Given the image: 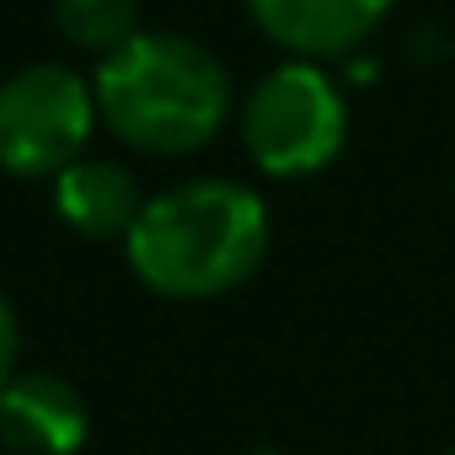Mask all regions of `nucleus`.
Listing matches in <instances>:
<instances>
[{"label":"nucleus","instance_id":"1","mask_svg":"<svg viewBox=\"0 0 455 455\" xmlns=\"http://www.w3.org/2000/svg\"><path fill=\"white\" fill-rule=\"evenodd\" d=\"M124 247L129 268L156 295L214 300L258 274L268 252V209L242 182H182L161 198H145Z\"/></svg>","mask_w":455,"mask_h":455},{"label":"nucleus","instance_id":"2","mask_svg":"<svg viewBox=\"0 0 455 455\" xmlns=\"http://www.w3.org/2000/svg\"><path fill=\"white\" fill-rule=\"evenodd\" d=\"M92 92L102 124L124 145L150 156H182L209 145L231 113L225 65L193 38L172 33H134L97 65Z\"/></svg>","mask_w":455,"mask_h":455},{"label":"nucleus","instance_id":"3","mask_svg":"<svg viewBox=\"0 0 455 455\" xmlns=\"http://www.w3.org/2000/svg\"><path fill=\"white\" fill-rule=\"evenodd\" d=\"M343 134H348L343 92L311 60L268 70L242 108V140L268 177H311L332 166Z\"/></svg>","mask_w":455,"mask_h":455},{"label":"nucleus","instance_id":"4","mask_svg":"<svg viewBox=\"0 0 455 455\" xmlns=\"http://www.w3.org/2000/svg\"><path fill=\"white\" fill-rule=\"evenodd\" d=\"M97 124V92L65 65H28L0 81V166L17 177H60L81 161Z\"/></svg>","mask_w":455,"mask_h":455},{"label":"nucleus","instance_id":"5","mask_svg":"<svg viewBox=\"0 0 455 455\" xmlns=\"http://www.w3.org/2000/svg\"><path fill=\"white\" fill-rule=\"evenodd\" d=\"M0 444L12 455H76L86 444V402L70 380L28 370L0 391Z\"/></svg>","mask_w":455,"mask_h":455},{"label":"nucleus","instance_id":"6","mask_svg":"<svg viewBox=\"0 0 455 455\" xmlns=\"http://www.w3.org/2000/svg\"><path fill=\"white\" fill-rule=\"evenodd\" d=\"M263 38L300 60H332L359 49L391 12V0H247Z\"/></svg>","mask_w":455,"mask_h":455},{"label":"nucleus","instance_id":"7","mask_svg":"<svg viewBox=\"0 0 455 455\" xmlns=\"http://www.w3.org/2000/svg\"><path fill=\"white\" fill-rule=\"evenodd\" d=\"M140 209H145L140 182L118 161H70L54 177V214L86 242L129 236Z\"/></svg>","mask_w":455,"mask_h":455},{"label":"nucleus","instance_id":"8","mask_svg":"<svg viewBox=\"0 0 455 455\" xmlns=\"http://www.w3.org/2000/svg\"><path fill=\"white\" fill-rule=\"evenodd\" d=\"M54 22L76 49H92L108 60L134 38L140 0H54Z\"/></svg>","mask_w":455,"mask_h":455},{"label":"nucleus","instance_id":"9","mask_svg":"<svg viewBox=\"0 0 455 455\" xmlns=\"http://www.w3.org/2000/svg\"><path fill=\"white\" fill-rule=\"evenodd\" d=\"M17 311H12V300L0 295V391H6V380L17 375Z\"/></svg>","mask_w":455,"mask_h":455},{"label":"nucleus","instance_id":"10","mask_svg":"<svg viewBox=\"0 0 455 455\" xmlns=\"http://www.w3.org/2000/svg\"><path fill=\"white\" fill-rule=\"evenodd\" d=\"M450 455H455V450H450Z\"/></svg>","mask_w":455,"mask_h":455}]
</instances>
